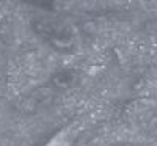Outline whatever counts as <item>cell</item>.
<instances>
[{"instance_id":"2","label":"cell","mask_w":157,"mask_h":146,"mask_svg":"<svg viewBox=\"0 0 157 146\" xmlns=\"http://www.w3.org/2000/svg\"><path fill=\"white\" fill-rule=\"evenodd\" d=\"M77 79H78V74L74 69H61L52 75L50 85L57 90H68L72 85H75Z\"/></svg>"},{"instance_id":"1","label":"cell","mask_w":157,"mask_h":146,"mask_svg":"<svg viewBox=\"0 0 157 146\" xmlns=\"http://www.w3.org/2000/svg\"><path fill=\"white\" fill-rule=\"evenodd\" d=\"M35 32L60 52H69L74 46V35L71 27L58 17H38L33 21Z\"/></svg>"}]
</instances>
